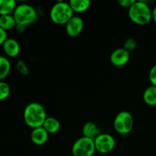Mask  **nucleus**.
I'll return each mask as SVG.
<instances>
[{
	"instance_id": "f257e3e1",
	"label": "nucleus",
	"mask_w": 156,
	"mask_h": 156,
	"mask_svg": "<svg viewBox=\"0 0 156 156\" xmlns=\"http://www.w3.org/2000/svg\"><path fill=\"white\" fill-rule=\"evenodd\" d=\"M24 123L32 129L41 127L47 119V113L44 107L37 102H31L24 110Z\"/></svg>"
},
{
	"instance_id": "f03ea898",
	"label": "nucleus",
	"mask_w": 156,
	"mask_h": 156,
	"mask_svg": "<svg viewBox=\"0 0 156 156\" xmlns=\"http://www.w3.org/2000/svg\"><path fill=\"white\" fill-rule=\"evenodd\" d=\"M128 15L131 21L138 25H146L152 19V10L144 1H136L128 10Z\"/></svg>"
},
{
	"instance_id": "7ed1b4c3",
	"label": "nucleus",
	"mask_w": 156,
	"mask_h": 156,
	"mask_svg": "<svg viewBox=\"0 0 156 156\" xmlns=\"http://www.w3.org/2000/svg\"><path fill=\"white\" fill-rule=\"evenodd\" d=\"M12 15L17 24H20L24 27L34 23L38 17L36 9L32 5L26 3L18 5Z\"/></svg>"
},
{
	"instance_id": "20e7f679",
	"label": "nucleus",
	"mask_w": 156,
	"mask_h": 156,
	"mask_svg": "<svg viewBox=\"0 0 156 156\" xmlns=\"http://www.w3.org/2000/svg\"><path fill=\"white\" fill-rule=\"evenodd\" d=\"M73 16L74 12L72 10L69 2L63 1L57 2L50 9V19L54 24L58 25L66 24Z\"/></svg>"
},
{
	"instance_id": "39448f33",
	"label": "nucleus",
	"mask_w": 156,
	"mask_h": 156,
	"mask_svg": "<svg viewBox=\"0 0 156 156\" xmlns=\"http://www.w3.org/2000/svg\"><path fill=\"white\" fill-rule=\"evenodd\" d=\"M134 125L133 117L126 111H120L117 114L114 120V128L117 133L127 135L132 131Z\"/></svg>"
},
{
	"instance_id": "423d86ee",
	"label": "nucleus",
	"mask_w": 156,
	"mask_h": 156,
	"mask_svg": "<svg viewBox=\"0 0 156 156\" xmlns=\"http://www.w3.org/2000/svg\"><path fill=\"white\" fill-rule=\"evenodd\" d=\"M95 152L94 140L85 136L78 139L72 147L73 156H93Z\"/></svg>"
},
{
	"instance_id": "0eeeda50",
	"label": "nucleus",
	"mask_w": 156,
	"mask_h": 156,
	"mask_svg": "<svg viewBox=\"0 0 156 156\" xmlns=\"http://www.w3.org/2000/svg\"><path fill=\"white\" fill-rule=\"evenodd\" d=\"M96 152L108 154L112 152L116 146L115 139L109 133H100L94 140Z\"/></svg>"
},
{
	"instance_id": "6e6552de",
	"label": "nucleus",
	"mask_w": 156,
	"mask_h": 156,
	"mask_svg": "<svg viewBox=\"0 0 156 156\" xmlns=\"http://www.w3.org/2000/svg\"><path fill=\"white\" fill-rule=\"evenodd\" d=\"M83 27V19L78 15H74L66 24V31L69 37H76L82 33Z\"/></svg>"
},
{
	"instance_id": "1a4fd4ad",
	"label": "nucleus",
	"mask_w": 156,
	"mask_h": 156,
	"mask_svg": "<svg viewBox=\"0 0 156 156\" xmlns=\"http://www.w3.org/2000/svg\"><path fill=\"white\" fill-rule=\"evenodd\" d=\"M129 58H130L129 53L123 47V48H117L114 50L110 56V60L114 66L121 67L127 64Z\"/></svg>"
},
{
	"instance_id": "9d476101",
	"label": "nucleus",
	"mask_w": 156,
	"mask_h": 156,
	"mask_svg": "<svg viewBox=\"0 0 156 156\" xmlns=\"http://www.w3.org/2000/svg\"><path fill=\"white\" fill-rule=\"evenodd\" d=\"M2 49L5 55L9 57H16L21 51V47L16 40L8 38L2 44Z\"/></svg>"
},
{
	"instance_id": "9b49d317",
	"label": "nucleus",
	"mask_w": 156,
	"mask_h": 156,
	"mask_svg": "<svg viewBox=\"0 0 156 156\" xmlns=\"http://www.w3.org/2000/svg\"><path fill=\"white\" fill-rule=\"evenodd\" d=\"M49 138V133L43 126L33 129L30 133V140L37 146H42L45 144Z\"/></svg>"
},
{
	"instance_id": "f8f14e48",
	"label": "nucleus",
	"mask_w": 156,
	"mask_h": 156,
	"mask_svg": "<svg viewBox=\"0 0 156 156\" xmlns=\"http://www.w3.org/2000/svg\"><path fill=\"white\" fill-rule=\"evenodd\" d=\"M82 134L83 136L94 140L100 133L97 125L94 122L88 121L86 122L82 127Z\"/></svg>"
},
{
	"instance_id": "ddd939ff",
	"label": "nucleus",
	"mask_w": 156,
	"mask_h": 156,
	"mask_svg": "<svg viewBox=\"0 0 156 156\" xmlns=\"http://www.w3.org/2000/svg\"><path fill=\"white\" fill-rule=\"evenodd\" d=\"M60 122L53 117H47L44 121L43 127L49 134H54L60 129Z\"/></svg>"
},
{
	"instance_id": "4468645a",
	"label": "nucleus",
	"mask_w": 156,
	"mask_h": 156,
	"mask_svg": "<svg viewBox=\"0 0 156 156\" xmlns=\"http://www.w3.org/2000/svg\"><path fill=\"white\" fill-rule=\"evenodd\" d=\"M69 4L73 12L77 13L86 12L91 5V2L88 0H71L69 2Z\"/></svg>"
},
{
	"instance_id": "2eb2a0df",
	"label": "nucleus",
	"mask_w": 156,
	"mask_h": 156,
	"mask_svg": "<svg viewBox=\"0 0 156 156\" xmlns=\"http://www.w3.org/2000/svg\"><path fill=\"white\" fill-rule=\"evenodd\" d=\"M143 99L149 106H156V87L153 85L148 87L143 92Z\"/></svg>"
},
{
	"instance_id": "dca6fc26",
	"label": "nucleus",
	"mask_w": 156,
	"mask_h": 156,
	"mask_svg": "<svg viewBox=\"0 0 156 156\" xmlns=\"http://www.w3.org/2000/svg\"><path fill=\"white\" fill-rule=\"evenodd\" d=\"M16 6L15 0H0V16L13 14Z\"/></svg>"
},
{
	"instance_id": "f3484780",
	"label": "nucleus",
	"mask_w": 156,
	"mask_h": 156,
	"mask_svg": "<svg viewBox=\"0 0 156 156\" xmlns=\"http://www.w3.org/2000/svg\"><path fill=\"white\" fill-rule=\"evenodd\" d=\"M16 25L17 23L12 15L0 16V27L5 31L15 28Z\"/></svg>"
},
{
	"instance_id": "a211bd4d",
	"label": "nucleus",
	"mask_w": 156,
	"mask_h": 156,
	"mask_svg": "<svg viewBox=\"0 0 156 156\" xmlns=\"http://www.w3.org/2000/svg\"><path fill=\"white\" fill-rule=\"evenodd\" d=\"M11 70V62L7 57L0 56V81L5 79Z\"/></svg>"
},
{
	"instance_id": "6ab92c4d",
	"label": "nucleus",
	"mask_w": 156,
	"mask_h": 156,
	"mask_svg": "<svg viewBox=\"0 0 156 156\" xmlns=\"http://www.w3.org/2000/svg\"><path fill=\"white\" fill-rule=\"evenodd\" d=\"M10 92L11 88L9 84L4 81H0V101L9 98Z\"/></svg>"
},
{
	"instance_id": "aec40b11",
	"label": "nucleus",
	"mask_w": 156,
	"mask_h": 156,
	"mask_svg": "<svg viewBox=\"0 0 156 156\" xmlns=\"http://www.w3.org/2000/svg\"><path fill=\"white\" fill-rule=\"evenodd\" d=\"M137 43L135 39L133 38H128L125 41L124 44H123V48L126 50H127L129 53L133 51L136 48Z\"/></svg>"
},
{
	"instance_id": "412c9836",
	"label": "nucleus",
	"mask_w": 156,
	"mask_h": 156,
	"mask_svg": "<svg viewBox=\"0 0 156 156\" xmlns=\"http://www.w3.org/2000/svg\"><path fill=\"white\" fill-rule=\"evenodd\" d=\"M16 69L20 74L27 76L29 73V69L23 60H18L16 63Z\"/></svg>"
},
{
	"instance_id": "4be33fe9",
	"label": "nucleus",
	"mask_w": 156,
	"mask_h": 156,
	"mask_svg": "<svg viewBox=\"0 0 156 156\" xmlns=\"http://www.w3.org/2000/svg\"><path fill=\"white\" fill-rule=\"evenodd\" d=\"M149 79L152 85L156 87V64L151 68L150 71H149Z\"/></svg>"
},
{
	"instance_id": "5701e85b",
	"label": "nucleus",
	"mask_w": 156,
	"mask_h": 156,
	"mask_svg": "<svg viewBox=\"0 0 156 156\" xmlns=\"http://www.w3.org/2000/svg\"><path fill=\"white\" fill-rule=\"evenodd\" d=\"M135 0H119L118 4L123 8H127L128 9L134 4Z\"/></svg>"
},
{
	"instance_id": "b1692460",
	"label": "nucleus",
	"mask_w": 156,
	"mask_h": 156,
	"mask_svg": "<svg viewBox=\"0 0 156 156\" xmlns=\"http://www.w3.org/2000/svg\"><path fill=\"white\" fill-rule=\"evenodd\" d=\"M7 39V31H5L2 27H0V45L2 46V44H4L5 41Z\"/></svg>"
},
{
	"instance_id": "393cba45",
	"label": "nucleus",
	"mask_w": 156,
	"mask_h": 156,
	"mask_svg": "<svg viewBox=\"0 0 156 156\" xmlns=\"http://www.w3.org/2000/svg\"><path fill=\"white\" fill-rule=\"evenodd\" d=\"M25 27H24V26L17 24L16 27H15V29H16L17 32H18V33H23L24 31V30H25Z\"/></svg>"
},
{
	"instance_id": "a878e982",
	"label": "nucleus",
	"mask_w": 156,
	"mask_h": 156,
	"mask_svg": "<svg viewBox=\"0 0 156 156\" xmlns=\"http://www.w3.org/2000/svg\"><path fill=\"white\" fill-rule=\"evenodd\" d=\"M152 20H153V21L156 23V5L152 10Z\"/></svg>"
}]
</instances>
